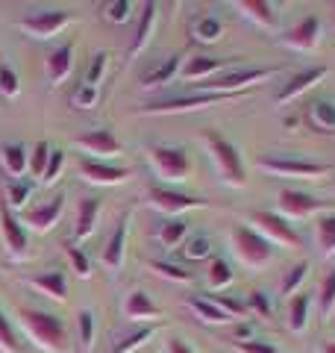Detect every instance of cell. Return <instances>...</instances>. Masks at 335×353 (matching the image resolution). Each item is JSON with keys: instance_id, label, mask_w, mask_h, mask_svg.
<instances>
[{"instance_id": "cell-1", "label": "cell", "mask_w": 335, "mask_h": 353, "mask_svg": "<svg viewBox=\"0 0 335 353\" xmlns=\"http://www.w3.org/2000/svg\"><path fill=\"white\" fill-rule=\"evenodd\" d=\"M203 141H206L209 157H212V162H215V168L221 174V180L227 183L230 189H244L247 174H244V162H241L238 148L232 145L230 139H223L221 132H215V130H206Z\"/></svg>"}, {"instance_id": "cell-2", "label": "cell", "mask_w": 335, "mask_h": 353, "mask_svg": "<svg viewBox=\"0 0 335 353\" xmlns=\"http://www.w3.org/2000/svg\"><path fill=\"white\" fill-rule=\"evenodd\" d=\"M21 324L30 333V339H36L44 350L50 353H65L68 350V330H65L62 318H56L50 312H39V309H21L18 312Z\"/></svg>"}, {"instance_id": "cell-3", "label": "cell", "mask_w": 335, "mask_h": 353, "mask_svg": "<svg viewBox=\"0 0 335 353\" xmlns=\"http://www.w3.org/2000/svg\"><path fill=\"white\" fill-rule=\"evenodd\" d=\"M148 162H150L153 174L165 183H183V180H188V174H192V159L176 145H153L148 150Z\"/></svg>"}, {"instance_id": "cell-4", "label": "cell", "mask_w": 335, "mask_h": 353, "mask_svg": "<svg viewBox=\"0 0 335 353\" xmlns=\"http://www.w3.org/2000/svg\"><path fill=\"white\" fill-rule=\"evenodd\" d=\"M244 92L238 94H221V92H194V94H176L168 97L159 103H148L141 109V115H171V112H194V109H206V106H218L227 101H238Z\"/></svg>"}, {"instance_id": "cell-5", "label": "cell", "mask_w": 335, "mask_h": 353, "mask_svg": "<svg viewBox=\"0 0 335 353\" xmlns=\"http://www.w3.org/2000/svg\"><path fill=\"white\" fill-rule=\"evenodd\" d=\"M230 241H232V253H236L247 268H265V265L271 262L274 245L265 236L256 233L253 227H232Z\"/></svg>"}, {"instance_id": "cell-6", "label": "cell", "mask_w": 335, "mask_h": 353, "mask_svg": "<svg viewBox=\"0 0 335 353\" xmlns=\"http://www.w3.org/2000/svg\"><path fill=\"white\" fill-rule=\"evenodd\" d=\"M279 68H238V71H221L218 77L200 83V92H221V94H238L247 85H259L267 77H274Z\"/></svg>"}, {"instance_id": "cell-7", "label": "cell", "mask_w": 335, "mask_h": 353, "mask_svg": "<svg viewBox=\"0 0 335 353\" xmlns=\"http://www.w3.org/2000/svg\"><path fill=\"white\" fill-rule=\"evenodd\" d=\"M250 221H253V230L259 236H265L271 245H283V248H303V239H300L297 230L288 224L283 215L276 212H267V209H256L250 212Z\"/></svg>"}, {"instance_id": "cell-8", "label": "cell", "mask_w": 335, "mask_h": 353, "mask_svg": "<svg viewBox=\"0 0 335 353\" xmlns=\"http://www.w3.org/2000/svg\"><path fill=\"white\" fill-rule=\"evenodd\" d=\"M256 168H262L267 174L276 176H297V180H321L329 176L332 168L323 162H306V159H285V157H259Z\"/></svg>"}, {"instance_id": "cell-9", "label": "cell", "mask_w": 335, "mask_h": 353, "mask_svg": "<svg viewBox=\"0 0 335 353\" xmlns=\"http://www.w3.org/2000/svg\"><path fill=\"white\" fill-rule=\"evenodd\" d=\"M74 21L71 12H65V9H48V12H36V15H27L18 21V27L27 32L30 39H39V41H48L53 36H59V32L68 27Z\"/></svg>"}, {"instance_id": "cell-10", "label": "cell", "mask_w": 335, "mask_h": 353, "mask_svg": "<svg viewBox=\"0 0 335 353\" xmlns=\"http://www.w3.org/2000/svg\"><path fill=\"white\" fill-rule=\"evenodd\" d=\"M148 201H150V206H156L159 212H168V215H180V212H188V209L209 206V201H203V197H192V194H183L176 189H165V185H150Z\"/></svg>"}, {"instance_id": "cell-11", "label": "cell", "mask_w": 335, "mask_h": 353, "mask_svg": "<svg viewBox=\"0 0 335 353\" xmlns=\"http://www.w3.org/2000/svg\"><path fill=\"white\" fill-rule=\"evenodd\" d=\"M276 209L279 215H283L285 221H303L309 215H315L323 209V201H318V197H312L306 192H294V189H283L276 194Z\"/></svg>"}, {"instance_id": "cell-12", "label": "cell", "mask_w": 335, "mask_h": 353, "mask_svg": "<svg viewBox=\"0 0 335 353\" xmlns=\"http://www.w3.org/2000/svg\"><path fill=\"white\" fill-rule=\"evenodd\" d=\"M321 18L318 15H306L303 21H297L292 30L283 32V44L300 53H312L321 44Z\"/></svg>"}, {"instance_id": "cell-13", "label": "cell", "mask_w": 335, "mask_h": 353, "mask_svg": "<svg viewBox=\"0 0 335 353\" xmlns=\"http://www.w3.org/2000/svg\"><path fill=\"white\" fill-rule=\"evenodd\" d=\"M0 230H3V241L12 259H27V230L21 227V221L12 215L6 201H0Z\"/></svg>"}, {"instance_id": "cell-14", "label": "cell", "mask_w": 335, "mask_h": 353, "mask_svg": "<svg viewBox=\"0 0 335 353\" xmlns=\"http://www.w3.org/2000/svg\"><path fill=\"white\" fill-rule=\"evenodd\" d=\"M62 209H65V194H53L50 197V203H44V206H36V209H27V212H21V227H30L32 233H48V230L59 221L62 215Z\"/></svg>"}, {"instance_id": "cell-15", "label": "cell", "mask_w": 335, "mask_h": 353, "mask_svg": "<svg viewBox=\"0 0 335 353\" xmlns=\"http://www.w3.org/2000/svg\"><path fill=\"white\" fill-rule=\"evenodd\" d=\"M327 74H329L327 65H315V68H303V71H297V74L292 77V80H288V83L276 92V103H279V106H283V103H292L294 97H300L303 92H309L312 85H318Z\"/></svg>"}, {"instance_id": "cell-16", "label": "cell", "mask_w": 335, "mask_h": 353, "mask_svg": "<svg viewBox=\"0 0 335 353\" xmlns=\"http://www.w3.org/2000/svg\"><path fill=\"white\" fill-rule=\"evenodd\" d=\"M80 176L94 185H118L124 183L130 171L127 168H118V165H106V162H97V159H80Z\"/></svg>"}, {"instance_id": "cell-17", "label": "cell", "mask_w": 335, "mask_h": 353, "mask_svg": "<svg viewBox=\"0 0 335 353\" xmlns=\"http://www.w3.org/2000/svg\"><path fill=\"white\" fill-rule=\"evenodd\" d=\"M74 145L88 150V153H106V157H121V153H124L121 141L115 139V132L106 130V127L103 130H92V132H85V136H77Z\"/></svg>"}, {"instance_id": "cell-18", "label": "cell", "mask_w": 335, "mask_h": 353, "mask_svg": "<svg viewBox=\"0 0 335 353\" xmlns=\"http://www.w3.org/2000/svg\"><path fill=\"white\" fill-rule=\"evenodd\" d=\"M27 285L44 292L48 297H53V301H68V277H65V271H59V268H50V271L39 274V277H27Z\"/></svg>"}, {"instance_id": "cell-19", "label": "cell", "mask_w": 335, "mask_h": 353, "mask_svg": "<svg viewBox=\"0 0 335 353\" xmlns=\"http://www.w3.org/2000/svg\"><path fill=\"white\" fill-rule=\"evenodd\" d=\"M156 15H159V3H148L141 6V18H139V27H136V36H132V44H130V57H139V53L150 44V36H153V27H156Z\"/></svg>"}, {"instance_id": "cell-20", "label": "cell", "mask_w": 335, "mask_h": 353, "mask_svg": "<svg viewBox=\"0 0 335 353\" xmlns=\"http://www.w3.org/2000/svg\"><path fill=\"white\" fill-rule=\"evenodd\" d=\"M71 71H74V44H62V48L50 50V57H48V80L53 85H59V83L68 80Z\"/></svg>"}, {"instance_id": "cell-21", "label": "cell", "mask_w": 335, "mask_h": 353, "mask_svg": "<svg viewBox=\"0 0 335 353\" xmlns=\"http://www.w3.org/2000/svg\"><path fill=\"white\" fill-rule=\"evenodd\" d=\"M124 315L130 321H153V318H162V309L150 301L148 292L136 289V292H130V297L124 301Z\"/></svg>"}, {"instance_id": "cell-22", "label": "cell", "mask_w": 335, "mask_h": 353, "mask_svg": "<svg viewBox=\"0 0 335 353\" xmlns=\"http://www.w3.org/2000/svg\"><path fill=\"white\" fill-rule=\"evenodd\" d=\"M124 253H127V218H121L118 221V227H115V233H112V239L106 241V248H103V265L109 271H118L121 265H124Z\"/></svg>"}, {"instance_id": "cell-23", "label": "cell", "mask_w": 335, "mask_h": 353, "mask_svg": "<svg viewBox=\"0 0 335 353\" xmlns=\"http://www.w3.org/2000/svg\"><path fill=\"white\" fill-rule=\"evenodd\" d=\"M0 162H3V171L12 176V180H24V174H27V168H30V153H27V148L24 145H6L0 148Z\"/></svg>"}, {"instance_id": "cell-24", "label": "cell", "mask_w": 335, "mask_h": 353, "mask_svg": "<svg viewBox=\"0 0 335 353\" xmlns=\"http://www.w3.org/2000/svg\"><path fill=\"white\" fill-rule=\"evenodd\" d=\"M223 71V62L221 59H212V57H192L183 62L180 68V77L183 80H212V77H218Z\"/></svg>"}, {"instance_id": "cell-25", "label": "cell", "mask_w": 335, "mask_h": 353, "mask_svg": "<svg viewBox=\"0 0 335 353\" xmlns=\"http://www.w3.org/2000/svg\"><path fill=\"white\" fill-rule=\"evenodd\" d=\"M97 215H100V201L97 197H83L80 206H77V227H74V239L83 241L94 233V224H97Z\"/></svg>"}, {"instance_id": "cell-26", "label": "cell", "mask_w": 335, "mask_h": 353, "mask_svg": "<svg viewBox=\"0 0 335 353\" xmlns=\"http://www.w3.org/2000/svg\"><path fill=\"white\" fill-rule=\"evenodd\" d=\"M183 57L180 53H174V57H168L159 68H153V71H148L141 77V85L144 88H156V85H165V83H171L176 74H180V68H183Z\"/></svg>"}, {"instance_id": "cell-27", "label": "cell", "mask_w": 335, "mask_h": 353, "mask_svg": "<svg viewBox=\"0 0 335 353\" xmlns=\"http://www.w3.org/2000/svg\"><path fill=\"white\" fill-rule=\"evenodd\" d=\"M185 306L192 309V312L200 318V321H206V324H230L232 318L227 312H221V309L209 301V297H197V294H188L185 297Z\"/></svg>"}, {"instance_id": "cell-28", "label": "cell", "mask_w": 335, "mask_h": 353, "mask_svg": "<svg viewBox=\"0 0 335 353\" xmlns=\"http://www.w3.org/2000/svg\"><path fill=\"white\" fill-rule=\"evenodd\" d=\"M236 9H241L244 15H247L250 21H256L259 27H276V12H274V6L267 3V0H238Z\"/></svg>"}, {"instance_id": "cell-29", "label": "cell", "mask_w": 335, "mask_h": 353, "mask_svg": "<svg viewBox=\"0 0 335 353\" xmlns=\"http://www.w3.org/2000/svg\"><path fill=\"white\" fill-rule=\"evenodd\" d=\"M306 324H309V294L297 292L288 301V330L300 336V333H306Z\"/></svg>"}, {"instance_id": "cell-30", "label": "cell", "mask_w": 335, "mask_h": 353, "mask_svg": "<svg viewBox=\"0 0 335 353\" xmlns=\"http://www.w3.org/2000/svg\"><path fill=\"white\" fill-rule=\"evenodd\" d=\"M315 239H318V248H321L323 256H335V212L318 215Z\"/></svg>"}, {"instance_id": "cell-31", "label": "cell", "mask_w": 335, "mask_h": 353, "mask_svg": "<svg viewBox=\"0 0 335 353\" xmlns=\"http://www.w3.org/2000/svg\"><path fill=\"white\" fill-rule=\"evenodd\" d=\"M185 233H188V224L183 218H171V221H165V224L159 227V233H156V241H159L162 248H176L180 241L185 239Z\"/></svg>"}, {"instance_id": "cell-32", "label": "cell", "mask_w": 335, "mask_h": 353, "mask_svg": "<svg viewBox=\"0 0 335 353\" xmlns=\"http://www.w3.org/2000/svg\"><path fill=\"white\" fill-rule=\"evenodd\" d=\"M192 36H194V41H200V44H215V41L223 36L221 18H215V15H203V18H200L197 24L192 27Z\"/></svg>"}, {"instance_id": "cell-33", "label": "cell", "mask_w": 335, "mask_h": 353, "mask_svg": "<svg viewBox=\"0 0 335 353\" xmlns=\"http://www.w3.org/2000/svg\"><path fill=\"white\" fill-rule=\"evenodd\" d=\"M312 124L323 132H335V101H315L309 106Z\"/></svg>"}, {"instance_id": "cell-34", "label": "cell", "mask_w": 335, "mask_h": 353, "mask_svg": "<svg viewBox=\"0 0 335 353\" xmlns=\"http://www.w3.org/2000/svg\"><path fill=\"white\" fill-rule=\"evenodd\" d=\"M32 192H36V180H12L3 201L9 203V209H24Z\"/></svg>"}, {"instance_id": "cell-35", "label": "cell", "mask_w": 335, "mask_h": 353, "mask_svg": "<svg viewBox=\"0 0 335 353\" xmlns=\"http://www.w3.org/2000/svg\"><path fill=\"white\" fill-rule=\"evenodd\" d=\"M232 277H236V274H232V265L227 259H212L209 271H206V283H209L212 292H218V289H223V285H230Z\"/></svg>"}, {"instance_id": "cell-36", "label": "cell", "mask_w": 335, "mask_h": 353, "mask_svg": "<svg viewBox=\"0 0 335 353\" xmlns=\"http://www.w3.org/2000/svg\"><path fill=\"white\" fill-rule=\"evenodd\" d=\"M150 268L156 271V274H162L165 280H174V283H194V274L192 271H185V268H180L176 262H162V259H153L150 262Z\"/></svg>"}, {"instance_id": "cell-37", "label": "cell", "mask_w": 335, "mask_h": 353, "mask_svg": "<svg viewBox=\"0 0 335 353\" xmlns=\"http://www.w3.org/2000/svg\"><path fill=\"white\" fill-rule=\"evenodd\" d=\"M318 303H321V315H323V318H329V315L335 312V268L321 280Z\"/></svg>"}, {"instance_id": "cell-38", "label": "cell", "mask_w": 335, "mask_h": 353, "mask_svg": "<svg viewBox=\"0 0 335 353\" xmlns=\"http://www.w3.org/2000/svg\"><path fill=\"white\" fill-rule=\"evenodd\" d=\"M306 274H309V262H297L294 268H288L285 271V277H283V285H279V292H283L285 297H294L297 289H300V283L306 280Z\"/></svg>"}, {"instance_id": "cell-39", "label": "cell", "mask_w": 335, "mask_h": 353, "mask_svg": "<svg viewBox=\"0 0 335 353\" xmlns=\"http://www.w3.org/2000/svg\"><path fill=\"white\" fill-rule=\"evenodd\" d=\"M153 333H156V327H141L139 333H132V336H124V339H121L118 345L112 347V353H132V350H139L144 341L153 339Z\"/></svg>"}, {"instance_id": "cell-40", "label": "cell", "mask_w": 335, "mask_h": 353, "mask_svg": "<svg viewBox=\"0 0 335 353\" xmlns=\"http://www.w3.org/2000/svg\"><path fill=\"white\" fill-rule=\"evenodd\" d=\"M106 68H109V53H94L92 57V65H88V71H85V85H94L100 88V83H103V77H106Z\"/></svg>"}, {"instance_id": "cell-41", "label": "cell", "mask_w": 335, "mask_h": 353, "mask_svg": "<svg viewBox=\"0 0 335 353\" xmlns=\"http://www.w3.org/2000/svg\"><path fill=\"white\" fill-rule=\"evenodd\" d=\"M77 330H80L83 350H92V345H94V312L92 309H83V312L77 315Z\"/></svg>"}, {"instance_id": "cell-42", "label": "cell", "mask_w": 335, "mask_h": 353, "mask_svg": "<svg viewBox=\"0 0 335 353\" xmlns=\"http://www.w3.org/2000/svg\"><path fill=\"white\" fill-rule=\"evenodd\" d=\"M0 94L9 97V101L21 94V80H18V74L12 71V65H6V62H0Z\"/></svg>"}, {"instance_id": "cell-43", "label": "cell", "mask_w": 335, "mask_h": 353, "mask_svg": "<svg viewBox=\"0 0 335 353\" xmlns=\"http://www.w3.org/2000/svg\"><path fill=\"white\" fill-rule=\"evenodd\" d=\"M100 101V88L94 85H80V88H74V94H71V106L74 109H94Z\"/></svg>"}, {"instance_id": "cell-44", "label": "cell", "mask_w": 335, "mask_h": 353, "mask_svg": "<svg viewBox=\"0 0 335 353\" xmlns=\"http://www.w3.org/2000/svg\"><path fill=\"white\" fill-rule=\"evenodd\" d=\"M209 301L215 303L221 312H227L230 318H241V315H247V303H241L236 301V297H227V294H209Z\"/></svg>"}, {"instance_id": "cell-45", "label": "cell", "mask_w": 335, "mask_h": 353, "mask_svg": "<svg viewBox=\"0 0 335 353\" xmlns=\"http://www.w3.org/2000/svg\"><path fill=\"white\" fill-rule=\"evenodd\" d=\"M0 350H6V353H24L21 341L12 333V324H9V318L3 312H0Z\"/></svg>"}, {"instance_id": "cell-46", "label": "cell", "mask_w": 335, "mask_h": 353, "mask_svg": "<svg viewBox=\"0 0 335 353\" xmlns=\"http://www.w3.org/2000/svg\"><path fill=\"white\" fill-rule=\"evenodd\" d=\"M130 12H132L130 0H112V3L103 6V18L112 21V24H124V21H130Z\"/></svg>"}, {"instance_id": "cell-47", "label": "cell", "mask_w": 335, "mask_h": 353, "mask_svg": "<svg viewBox=\"0 0 335 353\" xmlns=\"http://www.w3.org/2000/svg\"><path fill=\"white\" fill-rule=\"evenodd\" d=\"M50 145L48 141H39L36 148H32V153H30V171H32V176H41L44 174V168H48V159H50Z\"/></svg>"}, {"instance_id": "cell-48", "label": "cell", "mask_w": 335, "mask_h": 353, "mask_svg": "<svg viewBox=\"0 0 335 353\" xmlns=\"http://www.w3.org/2000/svg\"><path fill=\"white\" fill-rule=\"evenodd\" d=\"M62 168H65V150H50V159H48V168H44V174H41V183L53 185L56 180H59Z\"/></svg>"}, {"instance_id": "cell-49", "label": "cell", "mask_w": 335, "mask_h": 353, "mask_svg": "<svg viewBox=\"0 0 335 353\" xmlns=\"http://www.w3.org/2000/svg\"><path fill=\"white\" fill-rule=\"evenodd\" d=\"M183 253H185V259H192V262L206 259L212 253V241L206 236H194V239H188V245L183 248Z\"/></svg>"}, {"instance_id": "cell-50", "label": "cell", "mask_w": 335, "mask_h": 353, "mask_svg": "<svg viewBox=\"0 0 335 353\" xmlns=\"http://www.w3.org/2000/svg\"><path fill=\"white\" fill-rule=\"evenodd\" d=\"M65 253H68V259H71V265H74V271L80 274L83 280H85V277H92V262H88V256H85L80 248H77V245H65Z\"/></svg>"}, {"instance_id": "cell-51", "label": "cell", "mask_w": 335, "mask_h": 353, "mask_svg": "<svg viewBox=\"0 0 335 353\" xmlns=\"http://www.w3.org/2000/svg\"><path fill=\"white\" fill-rule=\"evenodd\" d=\"M232 347L238 353H279L271 341H262V339H250V341H232Z\"/></svg>"}, {"instance_id": "cell-52", "label": "cell", "mask_w": 335, "mask_h": 353, "mask_svg": "<svg viewBox=\"0 0 335 353\" xmlns=\"http://www.w3.org/2000/svg\"><path fill=\"white\" fill-rule=\"evenodd\" d=\"M247 309H256V312H259L262 318H267V315H271V301H267V294H265V292H253Z\"/></svg>"}, {"instance_id": "cell-53", "label": "cell", "mask_w": 335, "mask_h": 353, "mask_svg": "<svg viewBox=\"0 0 335 353\" xmlns=\"http://www.w3.org/2000/svg\"><path fill=\"white\" fill-rule=\"evenodd\" d=\"M165 353H194V350L188 347L183 339H168V345H165Z\"/></svg>"}, {"instance_id": "cell-54", "label": "cell", "mask_w": 335, "mask_h": 353, "mask_svg": "<svg viewBox=\"0 0 335 353\" xmlns=\"http://www.w3.org/2000/svg\"><path fill=\"white\" fill-rule=\"evenodd\" d=\"M250 336H253V327L250 324L236 327V341H250Z\"/></svg>"}, {"instance_id": "cell-55", "label": "cell", "mask_w": 335, "mask_h": 353, "mask_svg": "<svg viewBox=\"0 0 335 353\" xmlns=\"http://www.w3.org/2000/svg\"><path fill=\"white\" fill-rule=\"evenodd\" d=\"M321 353H335V341H327V345L321 347Z\"/></svg>"}]
</instances>
